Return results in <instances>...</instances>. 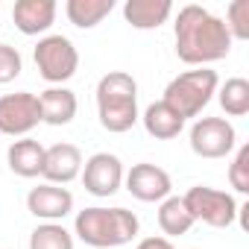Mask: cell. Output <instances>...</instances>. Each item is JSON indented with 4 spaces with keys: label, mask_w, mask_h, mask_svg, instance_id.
<instances>
[{
    "label": "cell",
    "mask_w": 249,
    "mask_h": 249,
    "mask_svg": "<svg viewBox=\"0 0 249 249\" xmlns=\"http://www.w3.org/2000/svg\"><path fill=\"white\" fill-rule=\"evenodd\" d=\"M176 56L188 65H205L226 59L231 50V33L223 18L208 12L199 3H185L173 24Z\"/></svg>",
    "instance_id": "obj_1"
},
{
    "label": "cell",
    "mask_w": 249,
    "mask_h": 249,
    "mask_svg": "<svg viewBox=\"0 0 249 249\" xmlns=\"http://www.w3.org/2000/svg\"><path fill=\"white\" fill-rule=\"evenodd\" d=\"M97 111L108 132H126L138 120V82L126 71H108L97 82Z\"/></svg>",
    "instance_id": "obj_2"
},
{
    "label": "cell",
    "mask_w": 249,
    "mask_h": 249,
    "mask_svg": "<svg viewBox=\"0 0 249 249\" xmlns=\"http://www.w3.org/2000/svg\"><path fill=\"white\" fill-rule=\"evenodd\" d=\"M73 229L82 243L108 249V246H123L138 234V217L129 208H82L73 220Z\"/></svg>",
    "instance_id": "obj_3"
},
{
    "label": "cell",
    "mask_w": 249,
    "mask_h": 249,
    "mask_svg": "<svg viewBox=\"0 0 249 249\" xmlns=\"http://www.w3.org/2000/svg\"><path fill=\"white\" fill-rule=\"evenodd\" d=\"M220 79H217V71L211 68H196V71H185L179 76H173L164 88V103L185 120V117H196L211 94L217 91Z\"/></svg>",
    "instance_id": "obj_4"
},
{
    "label": "cell",
    "mask_w": 249,
    "mask_h": 249,
    "mask_svg": "<svg viewBox=\"0 0 249 249\" xmlns=\"http://www.w3.org/2000/svg\"><path fill=\"white\" fill-rule=\"evenodd\" d=\"M36 65H38V73L47 79V82H65L76 73V65H79V53L73 47V41L62 33H53V36H44L38 38L36 44Z\"/></svg>",
    "instance_id": "obj_5"
},
{
    "label": "cell",
    "mask_w": 249,
    "mask_h": 249,
    "mask_svg": "<svg viewBox=\"0 0 249 249\" xmlns=\"http://www.w3.org/2000/svg\"><path fill=\"white\" fill-rule=\"evenodd\" d=\"M188 211L194 214V220H202L214 229H226L234 223L237 217V202L231 194L220 191V188H208V185H194L188 188V194L182 196Z\"/></svg>",
    "instance_id": "obj_6"
},
{
    "label": "cell",
    "mask_w": 249,
    "mask_h": 249,
    "mask_svg": "<svg viewBox=\"0 0 249 249\" xmlns=\"http://www.w3.org/2000/svg\"><path fill=\"white\" fill-rule=\"evenodd\" d=\"M234 126L226 117H199L191 126V150L202 159H223L234 150Z\"/></svg>",
    "instance_id": "obj_7"
},
{
    "label": "cell",
    "mask_w": 249,
    "mask_h": 249,
    "mask_svg": "<svg viewBox=\"0 0 249 249\" xmlns=\"http://www.w3.org/2000/svg\"><path fill=\"white\" fill-rule=\"evenodd\" d=\"M41 111L38 97L30 91H15L0 97V132L3 135H27L33 126H38Z\"/></svg>",
    "instance_id": "obj_8"
},
{
    "label": "cell",
    "mask_w": 249,
    "mask_h": 249,
    "mask_svg": "<svg viewBox=\"0 0 249 249\" xmlns=\"http://www.w3.org/2000/svg\"><path fill=\"white\" fill-rule=\"evenodd\" d=\"M82 185L94 196H111L123 182V164L114 153H94L82 164Z\"/></svg>",
    "instance_id": "obj_9"
},
{
    "label": "cell",
    "mask_w": 249,
    "mask_h": 249,
    "mask_svg": "<svg viewBox=\"0 0 249 249\" xmlns=\"http://www.w3.org/2000/svg\"><path fill=\"white\" fill-rule=\"evenodd\" d=\"M126 188L141 202H159V199H167L170 194V173L153 161H141V164H132V170L126 173Z\"/></svg>",
    "instance_id": "obj_10"
},
{
    "label": "cell",
    "mask_w": 249,
    "mask_h": 249,
    "mask_svg": "<svg viewBox=\"0 0 249 249\" xmlns=\"http://www.w3.org/2000/svg\"><path fill=\"white\" fill-rule=\"evenodd\" d=\"M82 170V153L76 144H53L44 150V167H41V176L50 182V185H68L71 179H76Z\"/></svg>",
    "instance_id": "obj_11"
},
{
    "label": "cell",
    "mask_w": 249,
    "mask_h": 249,
    "mask_svg": "<svg viewBox=\"0 0 249 249\" xmlns=\"http://www.w3.org/2000/svg\"><path fill=\"white\" fill-rule=\"evenodd\" d=\"M27 208L41 220H62L73 208V194L62 185L41 182L27 194Z\"/></svg>",
    "instance_id": "obj_12"
},
{
    "label": "cell",
    "mask_w": 249,
    "mask_h": 249,
    "mask_svg": "<svg viewBox=\"0 0 249 249\" xmlns=\"http://www.w3.org/2000/svg\"><path fill=\"white\" fill-rule=\"evenodd\" d=\"M12 18L24 36H38L56 18V0H18L12 6Z\"/></svg>",
    "instance_id": "obj_13"
},
{
    "label": "cell",
    "mask_w": 249,
    "mask_h": 249,
    "mask_svg": "<svg viewBox=\"0 0 249 249\" xmlns=\"http://www.w3.org/2000/svg\"><path fill=\"white\" fill-rule=\"evenodd\" d=\"M38 111L50 126H65L76 117V94L71 88H47L38 94Z\"/></svg>",
    "instance_id": "obj_14"
},
{
    "label": "cell",
    "mask_w": 249,
    "mask_h": 249,
    "mask_svg": "<svg viewBox=\"0 0 249 249\" xmlns=\"http://www.w3.org/2000/svg\"><path fill=\"white\" fill-rule=\"evenodd\" d=\"M6 161H9V170L18 173V176H24V179L41 176V167H44V147H41L36 138H21V141L9 144Z\"/></svg>",
    "instance_id": "obj_15"
},
{
    "label": "cell",
    "mask_w": 249,
    "mask_h": 249,
    "mask_svg": "<svg viewBox=\"0 0 249 249\" xmlns=\"http://www.w3.org/2000/svg\"><path fill=\"white\" fill-rule=\"evenodd\" d=\"M173 12L170 0H126L123 3V18L135 30H153L161 27Z\"/></svg>",
    "instance_id": "obj_16"
},
{
    "label": "cell",
    "mask_w": 249,
    "mask_h": 249,
    "mask_svg": "<svg viewBox=\"0 0 249 249\" xmlns=\"http://www.w3.org/2000/svg\"><path fill=\"white\" fill-rule=\"evenodd\" d=\"M182 126H185V120H182L164 100L150 103L147 111H144V129H147L153 138H159V141L176 138V135L182 132Z\"/></svg>",
    "instance_id": "obj_17"
},
{
    "label": "cell",
    "mask_w": 249,
    "mask_h": 249,
    "mask_svg": "<svg viewBox=\"0 0 249 249\" xmlns=\"http://www.w3.org/2000/svg\"><path fill=\"white\" fill-rule=\"evenodd\" d=\"M159 226L164 234H185L191 226H194V214L188 211L185 199L182 196H167L161 199V208H159Z\"/></svg>",
    "instance_id": "obj_18"
},
{
    "label": "cell",
    "mask_w": 249,
    "mask_h": 249,
    "mask_svg": "<svg viewBox=\"0 0 249 249\" xmlns=\"http://www.w3.org/2000/svg\"><path fill=\"white\" fill-rule=\"evenodd\" d=\"M65 9H68L71 24L88 30V27H97L114 9V0H68Z\"/></svg>",
    "instance_id": "obj_19"
},
{
    "label": "cell",
    "mask_w": 249,
    "mask_h": 249,
    "mask_svg": "<svg viewBox=\"0 0 249 249\" xmlns=\"http://www.w3.org/2000/svg\"><path fill=\"white\" fill-rule=\"evenodd\" d=\"M220 106H223V111L231 114V117L246 114V111H249V79H243V76L226 79L223 88H220Z\"/></svg>",
    "instance_id": "obj_20"
},
{
    "label": "cell",
    "mask_w": 249,
    "mask_h": 249,
    "mask_svg": "<svg viewBox=\"0 0 249 249\" xmlns=\"http://www.w3.org/2000/svg\"><path fill=\"white\" fill-rule=\"evenodd\" d=\"M30 249H73V237L59 223H41L30 234Z\"/></svg>",
    "instance_id": "obj_21"
},
{
    "label": "cell",
    "mask_w": 249,
    "mask_h": 249,
    "mask_svg": "<svg viewBox=\"0 0 249 249\" xmlns=\"http://www.w3.org/2000/svg\"><path fill=\"white\" fill-rule=\"evenodd\" d=\"M226 27L231 38H249V0H231L226 9Z\"/></svg>",
    "instance_id": "obj_22"
},
{
    "label": "cell",
    "mask_w": 249,
    "mask_h": 249,
    "mask_svg": "<svg viewBox=\"0 0 249 249\" xmlns=\"http://www.w3.org/2000/svg\"><path fill=\"white\" fill-rule=\"evenodd\" d=\"M229 182L237 194H249V144H243L229 164Z\"/></svg>",
    "instance_id": "obj_23"
},
{
    "label": "cell",
    "mask_w": 249,
    "mask_h": 249,
    "mask_svg": "<svg viewBox=\"0 0 249 249\" xmlns=\"http://www.w3.org/2000/svg\"><path fill=\"white\" fill-rule=\"evenodd\" d=\"M21 71H24V59H21L18 47L0 41V85L12 82L15 76H21Z\"/></svg>",
    "instance_id": "obj_24"
},
{
    "label": "cell",
    "mask_w": 249,
    "mask_h": 249,
    "mask_svg": "<svg viewBox=\"0 0 249 249\" xmlns=\"http://www.w3.org/2000/svg\"><path fill=\"white\" fill-rule=\"evenodd\" d=\"M135 249H176L167 237H144Z\"/></svg>",
    "instance_id": "obj_25"
},
{
    "label": "cell",
    "mask_w": 249,
    "mask_h": 249,
    "mask_svg": "<svg viewBox=\"0 0 249 249\" xmlns=\"http://www.w3.org/2000/svg\"><path fill=\"white\" fill-rule=\"evenodd\" d=\"M237 217H240V229H243V231H249V202L237 205Z\"/></svg>",
    "instance_id": "obj_26"
}]
</instances>
